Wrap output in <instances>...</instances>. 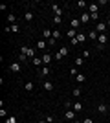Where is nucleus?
<instances>
[{
  "label": "nucleus",
  "mask_w": 110,
  "mask_h": 123,
  "mask_svg": "<svg viewBox=\"0 0 110 123\" xmlns=\"http://www.w3.org/2000/svg\"><path fill=\"white\" fill-rule=\"evenodd\" d=\"M20 53H24V55H28L29 59H35V50H31V48H28V46H20Z\"/></svg>",
  "instance_id": "nucleus-1"
},
{
  "label": "nucleus",
  "mask_w": 110,
  "mask_h": 123,
  "mask_svg": "<svg viewBox=\"0 0 110 123\" xmlns=\"http://www.w3.org/2000/svg\"><path fill=\"white\" fill-rule=\"evenodd\" d=\"M68 48H59V51H57V53H55V59H57V61H59V59H63V57H66V55H68Z\"/></svg>",
  "instance_id": "nucleus-2"
},
{
  "label": "nucleus",
  "mask_w": 110,
  "mask_h": 123,
  "mask_svg": "<svg viewBox=\"0 0 110 123\" xmlns=\"http://www.w3.org/2000/svg\"><path fill=\"white\" fill-rule=\"evenodd\" d=\"M75 110H72V108H68V110H66V112H64V119H68V121H73V119H75Z\"/></svg>",
  "instance_id": "nucleus-3"
},
{
  "label": "nucleus",
  "mask_w": 110,
  "mask_h": 123,
  "mask_svg": "<svg viewBox=\"0 0 110 123\" xmlns=\"http://www.w3.org/2000/svg\"><path fill=\"white\" fill-rule=\"evenodd\" d=\"M95 31H97V33H106V24L105 22H97V26H95Z\"/></svg>",
  "instance_id": "nucleus-4"
},
{
  "label": "nucleus",
  "mask_w": 110,
  "mask_h": 123,
  "mask_svg": "<svg viewBox=\"0 0 110 123\" xmlns=\"http://www.w3.org/2000/svg\"><path fill=\"white\" fill-rule=\"evenodd\" d=\"M9 70H11L13 74H20L22 64H18V62H13V64H9Z\"/></svg>",
  "instance_id": "nucleus-5"
},
{
  "label": "nucleus",
  "mask_w": 110,
  "mask_h": 123,
  "mask_svg": "<svg viewBox=\"0 0 110 123\" xmlns=\"http://www.w3.org/2000/svg\"><path fill=\"white\" fill-rule=\"evenodd\" d=\"M52 53H50V51H44V55H42V62H44V64H50V62H52Z\"/></svg>",
  "instance_id": "nucleus-6"
},
{
  "label": "nucleus",
  "mask_w": 110,
  "mask_h": 123,
  "mask_svg": "<svg viewBox=\"0 0 110 123\" xmlns=\"http://www.w3.org/2000/svg\"><path fill=\"white\" fill-rule=\"evenodd\" d=\"M53 35V30H50V28H46V30L42 31V37H44V41H50Z\"/></svg>",
  "instance_id": "nucleus-7"
},
{
  "label": "nucleus",
  "mask_w": 110,
  "mask_h": 123,
  "mask_svg": "<svg viewBox=\"0 0 110 123\" xmlns=\"http://www.w3.org/2000/svg\"><path fill=\"white\" fill-rule=\"evenodd\" d=\"M39 74H41L42 77H46V75H50V74H52V68H50V66H42Z\"/></svg>",
  "instance_id": "nucleus-8"
},
{
  "label": "nucleus",
  "mask_w": 110,
  "mask_h": 123,
  "mask_svg": "<svg viewBox=\"0 0 110 123\" xmlns=\"http://www.w3.org/2000/svg\"><path fill=\"white\" fill-rule=\"evenodd\" d=\"M42 86H44L46 92H52V90H53V83L52 81H44V83H42Z\"/></svg>",
  "instance_id": "nucleus-9"
},
{
  "label": "nucleus",
  "mask_w": 110,
  "mask_h": 123,
  "mask_svg": "<svg viewBox=\"0 0 110 123\" xmlns=\"http://www.w3.org/2000/svg\"><path fill=\"white\" fill-rule=\"evenodd\" d=\"M77 35H79V33H77L75 30H72V28H70V30L66 31V37H70V41H72V39H75Z\"/></svg>",
  "instance_id": "nucleus-10"
},
{
  "label": "nucleus",
  "mask_w": 110,
  "mask_h": 123,
  "mask_svg": "<svg viewBox=\"0 0 110 123\" xmlns=\"http://www.w3.org/2000/svg\"><path fill=\"white\" fill-rule=\"evenodd\" d=\"M79 20H81V24H86V22H90V13H83Z\"/></svg>",
  "instance_id": "nucleus-11"
},
{
  "label": "nucleus",
  "mask_w": 110,
  "mask_h": 123,
  "mask_svg": "<svg viewBox=\"0 0 110 123\" xmlns=\"http://www.w3.org/2000/svg\"><path fill=\"white\" fill-rule=\"evenodd\" d=\"M72 110H75V112H81V110H83V103L75 101V103H73V107H72Z\"/></svg>",
  "instance_id": "nucleus-12"
},
{
  "label": "nucleus",
  "mask_w": 110,
  "mask_h": 123,
  "mask_svg": "<svg viewBox=\"0 0 110 123\" xmlns=\"http://www.w3.org/2000/svg\"><path fill=\"white\" fill-rule=\"evenodd\" d=\"M86 37H88V39H92V41H97L99 33H97V31H88V33H86Z\"/></svg>",
  "instance_id": "nucleus-13"
},
{
  "label": "nucleus",
  "mask_w": 110,
  "mask_h": 123,
  "mask_svg": "<svg viewBox=\"0 0 110 123\" xmlns=\"http://www.w3.org/2000/svg\"><path fill=\"white\" fill-rule=\"evenodd\" d=\"M106 110H108V107H106L105 103H99V105H97V112H101V114H105Z\"/></svg>",
  "instance_id": "nucleus-14"
},
{
  "label": "nucleus",
  "mask_w": 110,
  "mask_h": 123,
  "mask_svg": "<svg viewBox=\"0 0 110 123\" xmlns=\"http://www.w3.org/2000/svg\"><path fill=\"white\" fill-rule=\"evenodd\" d=\"M97 9H99V6H97V4H90L88 6V13H90V15H92V13H97Z\"/></svg>",
  "instance_id": "nucleus-15"
},
{
  "label": "nucleus",
  "mask_w": 110,
  "mask_h": 123,
  "mask_svg": "<svg viewBox=\"0 0 110 123\" xmlns=\"http://www.w3.org/2000/svg\"><path fill=\"white\" fill-rule=\"evenodd\" d=\"M79 26H81V20H77V18H73V20L70 22V28H72V30H77Z\"/></svg>",
  "instance_id": "nucleus-16"
},
{
  "label": "nucleus",
  "mask_w": 110,
  "mask_h": 123,
  "mask_svg": "<svg viewBox=\"0 0 110 123\" xmlns=\"http://www.w3.org/2000/svg\"><path fill=\"white\" fill-rule=\"evenodd\" d=\"M37 50L46 51V41H39V42H37Z\"/></svg>",
  "instance_id": "nucleus-17"
},
{
  "label": "nucleus",
  "mask_w": 110,
  "mask_h": 123,
  "mask_svg": "<svg viewBox=\"0 0 110 123\" xmlns=\"http://www.w3.org/2000/svg\"><path fill=\"white\" fill-rule=\"evenodd\" d=\"M24 20H28V22L33 20V13L31 11H26V13H24Z\"/></svg>",
  "instance_id": "nucleus-18"
},
{
  "label": "nucleus",
  "mask_w": 110,
  "mask_h": 123,
  "mask_svg": "<svg viewBox=\"0 0 110 123\" xmlns=\"http://www.w3.org/2000/svg\"><path fill=\"white\" fill-rule=\"evenodd\" d=\"M61 37H63V33H61V31H59V30H53V35H52V39H55V41H59Z\"/></svg>",
  "instance_id": "nucleus-19"
},
{
  "label": "nucleus",
  "mask_w": 110,
  "mask_h": 123,
  "mask_svg": "<svg viewBox=\"0 0 110 123\" xmlns=\"http://www.w3.org/2000/svg\"><path fill=\"white\" fill-rule=\"evenodd\" d=\"M7 22H9V24L13 26V24H15V22H17V17L13 15V13H9V15H7Z\"/></svg>",
  "instance_id": "nucleus-20"
},
{
  "label": "nucleus",
  "mask_w": 110,
  "mask_h": 123,
  "mask_svg": "<svg viewBox=\"0 0 110 123\" xmlns=\"http://www.w3.org/2000/svg\"><path fill=\"white\" fill-rule=\"evenodd\" d=\"M24 88H26V92H31V90H33V83H31V81H28L26 85H24Z\"/></svg>",
  "instance_id": "nucleus-21"
},
{
  "label": "nucleus",
  "mask_w": 110,
  "mask_h": 123,
  "mask_svg": "<svg viewBox=\"0 0 110 123\" xmlns=\"http://www.w3.org/2000/svg\"><path fill=\"white\" fill-rule=\"evenodd\" d=\"M84 41H86V35H83V33H79V35H77V42H79V44H83Z\"/></svg>",
  "instance_id": "nucleus-22"
},
{
  "label": "nucleus",
  "mask_w": 110,
  "mask_h": 123,
  "mask_svg": "<svg viewBox=\"0 0 110 123\" xmlns=\"http://www.w3.org/2000/svg\"><path fill=\"white\" fill-rule=\"evenodd\" d=\"M84 81H86V77H84L83 74H77V83H79V85H81V83H84Z\"/></svg>",
  "instance_id": "nucleus-23"
},
{
  "label": "nucleus",
  "mask_w": 110,
  "mask_h": 123,
  "mask_svg": "<svg viewBox=\"0 0 110 123\" xmlns=\"http://www.w3.org/2000/svg\"><path fill=\"white\" fill-rule=\"evenodd\" d=\"M61 22H63V17H57V15H55V17H53V24H61Z\"/></svg>",
  "instance_id": "nucleus-24"
},
{
  "label": "nucleus",
  "mask_w": 110,
  "mask_h": 123,
  "mask_svg": "<svg viewBox=\"0 0 110 123\" xmlns=\"http://www.w3.org/2000/svg\"><path fill=\"white\" fill-rule=\"evenodd\" d=\"M72 94H73V96H75V98H79V96H81V94H83V92H81V88L77 86V88H73V92H72Z\"/></svg>",
  "instance_id": "nucleus-25"
},
{
  "label": "nucleus",
  "mask_w": 110,
  "mask_h": 123,
  "mask_svg": "<svg viewBox=\"0 0 110 123\" xmlns=\"http://www.w3.org/2000/svg\"><path fill=\"white\" fill-rule=\"evenodd\" d=\"M83 62H84L83 57H77V59H75V64H77V66H83Z\"/></svg>",
  "instance_id": "nucleus-26"
},
{
  "label": "nucleus",
  "mask_w": 110,
  "mask_h": 123,
  "mask_svg": "<svg viewBox=\"0 0 110 123\" xmlns=\"http://www.w3.org/2000/svg\"><path fill=\"white\" fill-rule=\"evenodd\" d=\"M33 64H37V66L42 64V57H35V59H33Z\"/></svg>",
  "instance_id": "nucleus-27"
},
{
  "label": "nucleus",
  "mask_w": 110,
  "mask_h": 123,
  "mask_svg": "<svg viewBox=\"0 0 110 123\" xmlns=\"http://www.w3.org/2000/svg\"><path fill=\"white\" fill-rule=\"evenodd\" d=\"M6 123H17V118L15 116H9V118L6 119Z\"/></svg>",
  "instance_id": "nucleus-28"
},
{
  "label": "nucleus",
  "mask_w": 110,
  "mask_h": 123,
  "mask_svg": "<svg viewBox=\"0 0 110 123\" xmlns=\"http://www.w3.org/2000/svg\"><path fill=\"white\" fill-rule=\"evenodd\" d=\"M77 7H81V9L86 7V2H84V0H79V2H77Z\"/></svg>",
  "instance_id": "nucleus-29"
},
{
  "label": "nucleus",
  "mask_w": 110,
  "mask_h": 123,
  "mask_svg": "<svg viewBox=\"0 0 110 123\" xmlns=\"http://www.w3.org/2000/svg\"><path fill=\"white\" fill-rule=\"evenodd\" d=\"M11 31H13V33H18V31H20V28H18L17 24H13V26H11Z\"/></svg>",
  "instance_id": "nucleus-30"
},
{
  "label": "nucleus",
  "mask_w": 110,
  "mask_h": 123,
  "mask_svg": "<svg viewBox=\"0 0 110 123\" xmlns=\"http://www.w3.org/2000/svg\"><path fill=\"white\" fill-rule=\"evenodd\" d=\"M18 61H20V62L28 61V55H24V53H20V55H18Z\"/></svg>",
  "instance_id": "nucleus-31"
},
{
  "label": "nucleus",
  "mask_w": 110,
  "mask_h": 123,
  "mask_svg": "<svg viewBox=\"0 0 110 123\" xmlns=\"http://www.w3.org/2000/svg\"><path fill=\"white\" fill-rule=\"evenodd\" d=\"M46 121L48 123H53V121H55V118H53L52 114H48V116H46Z\"/></svg>",
  "instance_id": "nucleus-32"
},
{
  "label": "nucleus",
  "mask_w": 110,
  "mask_h": 123,
  "mask_svg": "<svg viewBox=\"0 0 110 123\" xmlns=\"http://www.w3.org/2000/svg\"><path fill=\"white\" fill-rule=\"evenodd\" d=\"M81 57H83V59H88V57H90V50H84Z\"/></svg>",
  "instance_id": "nucleus-33"
},
{
  "label": "nucleus",
  "mask_w": 110,
  "mask_h": 123,
  "mask_svg": "<svg viewBox=\"0 0 110 123\" xmlns=\"http://www.w3.org/2000/svg\"><path fill=\"white\" fill-rule=\"evenodd\" d=\"M97 18H99V13H92L90 15V20H97Z\"/></svg>",
  "instance_id": "nucleus-34"
},
{
  "label": "nucleus",
  "mask_w": 110,
  "mask_h": 123,
  "mask_svg": "<svg viewBox=\"0 0 110 123\" xmlns=\"http://www.w3.org/2000/svg\"><path fill=\"white\" fill-rule=\"evenodd\" d=\"M0 116H2V118H7V112H6V108H0Z\"/></svg>",
  "instance_id": "nucleus-35"
},
{
  "label": "nucleus",
  "mask_w": 110,
  "mask_h": 123,
  "mask_svg": "<svg viewBox=\"0 0 110 123\" xmlns=\"http://www.w3.org/2000/svg\"><path fill=\"white\" fill-rule=\"evenodd\" d=\"M48 44H50V46H55V44H57V41H55V39H50V41H48Z\"/></svg>",
  "instance_id": "nucleus-36"
},
{
  "label": "nucleus",
  "mask_w": 110,
  "mask_h": 123,
  "mask_svg": "<svg viewBox=\"0 0 110 123\" xmlns=\"http://www.w3.org/2000/svg\"><path fill=\"white\" fill-rule=\"evenodd\" d=\"M52 9H53V13H55V11H57V9H61V7H59L57 4H52Z\"/></svg>",
  "instance_id": "nucleus-37"
},
{
  "label": "nucleus",
  "mask_w": 110,
  "mask_h": 123,
  "mask_svg": "<svg viewBox=\"0 0 110 123\" xmlns=\"http://www.w3.org/2000/svg\"><path fill=\"white\" fill-rule=\"evenodd\" d=\"M63 13H64L63 9H57V11H55V15H57V17H63Z\"/></svg>",
  "instance_id": "nucleus-38"
},
{
  "label": "nucleus",
  "mask_w": 110,
  "mask_h": 123,
  "mask_svg": "<svg viewBox=\"0 0 110 123\" xmlns=\"http://www.w3.org/2000/svg\"><path fill=\"white\" fill-rule=\"evenodd\" d=\"M83 123H92V118H86V119H84Z\"/></svg>",
  "instance_id": "nucleus-39"
},
{
  "label": "nucleus",
  "mask_w": 110,
  "mask_h": 123,
  "mask_svg": "<svg viewBox=\"0 0 110 123\" xmlns=\"http://www.w3.org/2000/svg\"><path fill=\"white\" fill-rule=\"evenodd\" d=\"M37 123H48V121H46V119H39Z\"/></svg>",
  "instance_id": "nucleus-40"
},
{
  "label": "nucleus",
  "mask_w": 110,
  "mask_h": 123,
  "mask_svg": "<svg viewBox=\"0 0 110 123\" xmlns=\"http://www.w3.org/2000/svg\"><path fill=\"white\" fill-rule=\"evenodd\" d=\"M72 123H83V121H79V119H73V121Z\"/></svg>",
  "instance_id": "nucleus-41"
},
{
  "label": "nucleus",
  "mask_w": 110,
  "mask_h": 123,
  "mask_svg": "<svg viewBox=\"0 0 110 123\" xmlns=\"http://www.w3.org/2000/svg\"><path fill=\"white\" fill-rule=\"evenodd\" d=\"M106 26H108V28H110V18H108V20H106Z\"/></svg>",
  "instance_id": "nucleus-42"
}]
</instances>
